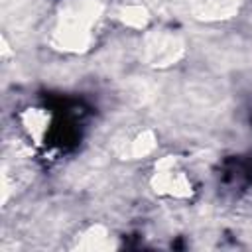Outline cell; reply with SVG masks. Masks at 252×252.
<instances>
[{
  "instance_id": "obj_1",
  "label": "cell",
  "mask_w": 252,
  "mask_h": 252,
  "mask_svg": "<svg viewBox=\"0 0 252 252\" xmlns=\"http://www.w3.org/2000/svg\"><path fill=\"white\" fill-rule=\"evenodd\" d=\"M102 6L98 0H63L53 22L51 45L63 51H85L94 39Z\"/></svg>"
},
{
  "instance_id": "obj_2",
  "label": "cell",
  "mask_w": 252,
  "mask_h": 252,
  "mask_svg": "<svg viewBox=\"0 0 252 252\" xmlns=\"http://www.w3.org/2000/svg\"><path fill=\"white\" fill-rule=\"evenodd\" d=\"M150 183L159 197L173 201H187L195 193L191 175L181 167V163L173 156H165L156 163Z\"/></svg>"
},
{
  "instance_id": "obj_3",
  "label": "cell",
  "mask_w": 252,
  "mask_h": 252,
  "mask_svg": "<svg viewBox=\"0 0 252 252\" xmlns=\"http://www.w3.org/2000/svg\"><path fill=\"white\" fill-rule=\"evenodd\" d=\"M146 55L152 65H171L183 55V43L171 33H158L148 37Z\"/></svg>"
},
{
  "instance_id": "obj_4",
  "label": "cell",
  "mask_w": 252,
  "mask_h": 252,
  "mask_svg": "<svg viewBox=\"0 0 252 252\" xmlns=\"http://www.w3.org/2000/svg\"><path fill=\"white\" fill-rule=\"evenodd\" d=\"M18 120H20L22 130L28 136L30 142L43 144V140H45V136L49 134V128H51V114H49L47 108L28 106L20 112Z\"/></svg>"
},
{
  "instance_id": "obj_5",
  "label": "cell",
  "mask_w": 252,
  "mask_h": 252,
  "mask_svg": "<svg viewBox=\"0 0 252 252\" xmlns=\"http://www.w3.org/2000/svg\"><path fill=\"white\" fill-rule=\"evenodd\" d=\"M112 234L108 232L106 226L102 224H93L89 228H85L79 236H77V248L83 250H104V248H114L112 242Z\"/></svg>"
},
{
  "instance_id": "obj_6",
  "label": "cell",
  "mask_w": 252,
  "mask_h": 252,
  "mask_svg": "<svg viewBox=\"0 0 252 252\" xmlns=\"http://www.w3.org/2000/svg\"><path fill=\"white\" fill-rule=\"evenodd\" d=\"M158 146V140H156V134L152 130H142L138 132L130 142H128V159H140V158H146L150 156Z\"/></svg>"
},
{
  "instance_id": "obj_7",
  "label": "cell",
  "mask_w": 252,
  "mask_h": 252,
  "mask_svg": "<svg viewBox=\"0 0 252 252\" xmlns=\"http://www.w3.org/2000/svg\"><path fill=\"white\" fill-rule=\"evenodd\" d=\"M118 18L120 22L130 28V30H144L148 26V10L142 6V4H126L120 12H118Z\"/></svg>"
}]
</instances>
